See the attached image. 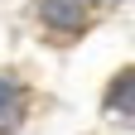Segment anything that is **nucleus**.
<instances>
[{"instance_id": "obj_1", "label": "nucleus", "mask_w": 135, "mask_h": 135, "mask_svg": "<svg viewBox=\"0 0 135 135\" xmlns=\"http://www.w3.org/2000/svg\"><path fill=\"white\" fill-rule=\"evenodd\" d=\"M20 116H24V92L0 77V135H10L15 126H20Z\"/></svg>"}, {"instance_id": "obj_2", "label": "nucleus", "mask_w": 135, "mask_h": 135, "mask_svg": "<svg viewBox=\"0 0 135 135\" xmlns=\"http://www.w3.org/2000/svg\"><path fill=\"white\" fill-rule=\"evenodd\" d=\"M82 0H44V20L53 24V29H77L82 24Z\"/></svg>"}, {"instance_id": "obj_3", "label": "nucleus", "mask_w": 135, "mask_h": 135, "mask_svg": "<svg viewBox=\"0 0 135 135\" xmlns=\"http://www.w3.org/2000/svg\"><path fill=\"white\" fill-rule=\"evenodd\" d=\"M111 106L135 116V73H121V77H116V87H111Z\"/></svg>"}]
</instances>
